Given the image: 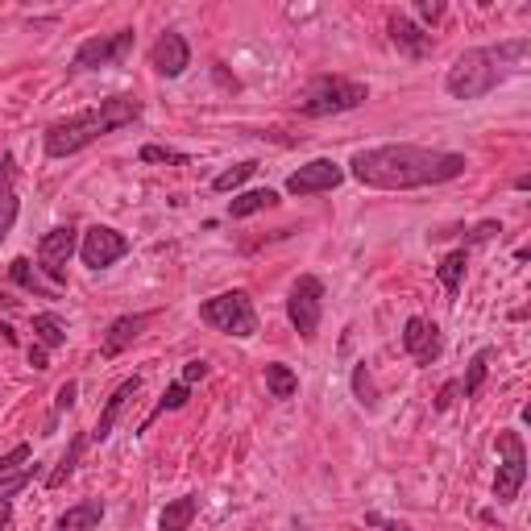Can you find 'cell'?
Here are the masks:
<instances>
[{"label":"cell","instance_id":"5bb4252c","mask_svg":"<svg viewBox=\"0 0 531 531\" xmlns=\"http://www.w3.org/2000/svg\"><path fill=\"white\" fill-rule=\"evenodd\" d=\"M150 320H154L150 312H137V316H117L113 324H108V337H104L100 353H104V357H117L121 349H129V345H133L137 337H142Z\"/></svg>","mask_w":531,"mask_h":531},{"label":"cell","instance_id":"8d00e7d4","mask_svg":"<svg viewBox=\"0 0 531 531\" xmlns=\"http://www.w3.org/2000/svg\"><path fill=\"white\" fill-rule=\"evenodd\" d=\"M208 374V361H187V366H183V382L191 386V382H200Z\"/></svg>","mask_w":531,"mask_h":531},{"label":"cell","instance_id":"d6986e66","mask_svg":"<svg viewBox=\"0 0 531 531\" xmlns=\"http://www.w3.org/2000/svg\"><path fill=\"white\" fill-rule=\"evenodd\" d=\"M195 507H200V502H195L191 494H187V498H175V502H166L162 515H158V527H162V531H187L191 519H195Z\"/></svg>","mask_w":531,"mask_h":531},{"label":"cell","instance_id":"60d3db41","mask_svg":"<svg viewBox=\"0 0 531 531\" xmlns=\"http://www.w3.org/2000/svg\"><path fill=\"white\" fill-rule=\"evenodd\" d=\"M0 307H5V312H13V307H17V299H9L5 291H0Z\"/></svg>","mask_w":531,"mask_h":531},{"label":"cell","instance_id":"8fae6325","mask_svg":"<svg viewBox=\"0 0 531 531\" xmlns=\"http://www.w3.org/2000/svg\"><path fill=\"white\" fill-rule=\"evenodd\" d=\"M341 183H345V166L332 162V158H316V162L299 166V171L287 179V191L291 195H320V191H332Z\"/></svg>","mask_w":531,"mask_h":531},{"label":"cell","instance_id":"52a82bcc","mask_svg":"<svg viewBox=\"0 0 531 531\" xmlns=\"http://www.w3.org/2000/svg\"><path fill=\"white\" fill-rule=\"evenodd\" d=\"M320 312H324V283H320L316 274H299L291 295H287V316H291V324H295V332H299L303 341L316 337Z\"/></svg>","mask_w":531,"mask_h":531},{"label":"cell","instance_id":"d4e9b609","mask_svg":"<svg viewBox=\"0 0 531 531\" xmlns=\"http://www.w3.org/2000/svg\"><path fill=\"white\" fill-rule=\"evenodd\" d=\"M9 274H13V283H17V287L34 291V295H50V287H42V278H38V266H34L30 258H13Z\"/></svg>","mask_w":531,"mask_h":531},{"label":"cell","instance_id":"30bf717a","mask_svg":"<svg viewBox=\"0 0 531 531\" xmlns=\"http://www.w3.org/2000/svg\"><path fill=\"white\" fill-rule=\"evenodd\" d=\"M71 254H75V229L71 225L50 229L38 241V266L46 270L50 283H67V262H71Z\"/></svg>","mask_w":531,"mask_h":531},{"label":"cell","instance_id":"ab89813d","mask_svg":"<svg viewBox=\"0 0 531 531\" xmlns=\"http://www.w3.org/2000/svg\"><path fill=\"white\" fill-rule=\"evenodd\" d=\"M370 523L382 527V531H411V527H403V523H386V519H378V515H370Z\"/></svg>","mask_w":531,"mask_h":531},{"label":"cell","instance_id":"ba28073f","mask_svg":"<svg viewBox=\"0 0 531 531\" xmlns=\"http://www.w3.org/2000/svg\"><path fill=\"white\" fill-rule=\"evenodd\" d=\"M129 46H133V30H117V34L88 38V42H83V46L75 50L71 71H100V67H117V63H125Z\"/></svg>","mask_w":531,"mask_h":531},{"label":"cell","instance_id":"3957f363","mask_svg":"<svg viewBox=\"0 0 531 531\" xmlns=\"http://www.w3.org/2000/svg\"><path fill=\"white\" fill-rule=\"evenodd\" d=\"M137 117H142V100H137V96H108L96 108H83V113H75L67 121H54L46 129V154L50 158H71L83 146L100 142L104 133H113L121 125H133Z\"/></svg>","mask_w":531,"mask_h":531},{"label":"cell","instance_id":"7402d4cb","mask_svg":"<svg viewBox=\"0 0 531 531\" xmlns=\"http://www.w3.org/2000/svg\"><path fill=\"white\" fill-rule=\"evenodd\" d=\"M266 390H270L274 399H291L295 390H299L295 370H291V366H278V361H270V366H266Z\"/></svg>","mask_w":531,"mask_h":531},{"label":"cell","instance_id":"7a4b0ae2","mask_svg":"<svg viewBox=\"0 0 531 531\" xmlns=\"http://www.w3.org/2000/svg\"><path fill=\"white\" fill-rule=\"evenodd\" d=\"M527 54H531L527 38H511V42L486 46V50H465L461 59L449 67L444 88H449L453 100H478V96L494 92L507 75L527 71Z\"/></svg>","mask_w":531,"mask_h":531},{"label":"cell","instance_id":"b9f144b4","mask_svg":"<svg viewBox=\"0 0 531 531\" xmlns=\"http://www.w3.org/2000/svg\"><path fill=\"white\" fill-rule=\"evenodd\" d=\"M254 531H258V527H254Z\"/></svg>","mask_w":531,"mask_h":531},{"label":"cell","instance_id":"484cf974","mask_svg":"<svg viewBox=\"0 0 531 531\" xmlns=\"http://www.w3.org/2000/svg\"><path fill=\"white\" fill-rule=\"evenodd\" d=\"M83 444H88V436H75V440H71V449L63 453L59 469H54V473H50V478H46V486H50V490H54V486H63V482L71 478V473H75V461L83 457Z\"/></svg>","mask_w":531,"mask_h":531},{"label":"cell","instance_id":"4316f807","mask_svg":"<svg viewBox=\"0 0 531 531\" xmlns=\"http://www.w3.org/2000/svg\"><path fill=\"white\" fill-rule=\"evenodd\" d=\"M34 473H38V465H21L17 473H5V478H0V502H9V498H17L25 486L34 482Z\"/></svg>","mask_w":531,"mask_h":531},{"label":"cell","instance_id":"e0dca14e","mask_svg":"<svg viewBox=\"0 0 531 531\" xmlns=\"http://www.w3.org/2000/svg\"><path fill=\"white\" fill-rule=\"evenodd\" d=\"M17 220V162L13 154H0V237L13 229Z\"/></svg>","mask_w":531,"mask_h":531},{"label":"cell","instance_id":"9a60e30c","mask_svg":"<svg viewBox=\"0 0 531 531\" xmlns=\"http://www.w3.org/2000/svg\"><path fill=\"white\" fill-rule=\"evenodd\" d=\"M390 42H395L407 59H428L432 54V34L428 30H419L415 21H407V17H390Z\"/></svg>","mask_w":531,"mask_h":531},{"label":"cell","instance_id":"4dcf8cb0","mask_svg":"<svg viewBox=\"0 0 531 531\" xmlns=\"http://www.w3.org/2000/svg\"><path fill=\"white\" fill-rule=\"evenodd\" d=\"M142 162H175V166H187V154L166 150V146H142Z\"/></svg>","mask_w":531,"mask_h":531},{"label":"cell","instance_id":"d590c367","mask_svg":"<svg viewBox=\"0 0 531 531\" xmlns=\"http://www.w3.org/2000/svg\"><path fill=\"white\" fill-rule=\"evenodd\" d=\"M457 395H461V382H449V386H444V390H440V399H436V411H449Z\"/></svg>","mask_w":531,"mask_h":531},{"label":"cell","instance_id":"44dd1931","mask_svg":"<svg viewBox=\"0 0 531 531\" xmlns=\"http://www.w3.org/2000/svg\"><path fill=\"white\" fill-rule=\"evenodd\" d=\"M34 332H38V345H42V349L67 345V324L54 316V312H38V316H34Z\"/></svg>","mask_w":531,"mask_h":531},{"label":"cell","instance_id":"603a6c76","mask_svg":"<svg viewBox=\"0 0 531 531\" xmlns=\"http://www.w3.org/2000/svg\"><path fill=\"white\" fill-rule=\"evenodd\" d=\"M465 266H469V249H453V254L440 262V283H444V291H449V295H457L461 278H465Z\"/></svg>","mask_w":531,"mask_h":531},{"label":"cell","instance_id":"f1b7e54d","mask_svg":"<svg viewBox=\"0 0 531 531\" xmlns=\"http://www.w3.org/2000/svg\"><path fill=\"white\" fill-rule=\"evenodd\" d=\"M183 403H187V382H175V386H171V390H166V395H162V403H158V407L150 411V419H146V424H142V432H146V428L154 424L158 415H166V411H179Z\"/></svg>","mask_w":531,"mask_h":531},{"label":"cell","instance_id":"5b68a950","mask_svg":"<svg viewBox=\"0 0 531 531\" xmlns=\"http://www.w3.org/2000/svg\"><path fill=\"white\" fill-rule=\"evenodd\" d=\"M204 324H212L216 332H229V337H254L258 332V312L254 303H249L245 291H225L200 307Z\"/></svg>","mask_w":531,"mask_h":531},{"label":"cell","instance_id":"9c48e42d","mask_svg":"<svg viewBox=\"0 0 531 531\" xmlns=\"http://www.w3.org/2000/svg\"><path fill=\"white\" fill-rule=\"evenodd\" d=\"M129 254V237L117 233V229H108V225H96L83 233V245H79V258L83 266H92V270H104V266H113L117 258Z\"/></svg>","mask_w":531,"mask_h":531},{"label":"cell","instance_id":"6da1fadb","mask_svg":"<svg viewBox=\"0 0 531 531\" xmlns=\"http://www.w3.org/2000/svg\"><path fill=\"white\" fill-rule=\"evenodd\" d=\"M465 154L424 150V146H374L357 150L349 171L357 183L378 191H411V187H440L465 175Z\"/></svg>","mask_w":531,"mask_h":531},{"label":"cell","instance_id":"836d02e7","mask_svg":"<svg viewBox=\"0 0 531 531\" xmlns=\"http://www.w3.org/2000/svg\"><path fill=\"white\" fill-rule=\"evenodd\" d=\"M415 13L424 17V21H432V25H436V21L444 17V5H436V0H419V5H415Z\"/></svg>","mask_w":531,"mask_h":531},{"label":"cell","instance_id":"ffe728a7","mask_svg":"<svg viewBox=\"0 0 531 531\" xmlns=\"http://www.w3.org/2000/svg\"><path fill=\"white\" fill-rule=\"evenodd\" d=\"M278 204V195L270 191V187H254V191H245V195H237V200H229V216H254V212H266V208H274Z\"/></svg>","mask_w":531,"mask_h":531},{"label":"cell","instance_id":"4fadbf2b","mask_svg":"<svg viewBox=\"0 0 531 531\" xmlns=\"http://www.w3.org/2000/svg\"><path fill=\"white\" fill-rule=\"evenodd\" d=\"M403 349L419 361V366H432V361L440 357V328L436 324H428V320H419V316H411L407 320V328H403Z\"/></svg>","mask_w":531,"mask_h":531},{"label":"cell","instance_id":"ac0fdd59","mask_svg":"<svg viewBox=\"0 0 531 531\" xmlns=\"http://www.w3.org/2000/svg\"><path fill=\"white\" fill-rule=\"evenodd\" d=\"M100 519H104V502L100 498H83V502H75V507H67L59 515L54 531H92Z\"/></svg>","mask_w":531,"mask_h":531},{"label":"cell","instance_id":"f546056e","mask_svg":"<svg viewBox=\"0 0 531 531\" xmlns=\"http://www.w3.org/2000/svg\"><path fill=\"white\" fill-rule=\"evenodd\" d=\"M353 390H357V399L366 403V407L378 403V399H374V382H370V370H366V366H357V370H353Z\"/></svg>","mask_w":531,"mask_h":531},{"label":"cell","instance_id":"e575fe53","mask_svg":"<svg viewBox=\"0 0 531 531\" xmlns=\"http://www.w3.org/2000/svg\"><path fill=\"white\" fill-rule=\"evenodd\" d=\"M71 403H75V382H63L59 395H54V411H67Z\"/></svg>","mask_w":531,"mask_h":531},{"label":"cell","instance_id":"74e56055","mask_svg":"<svg viewBox=\"0 0 531 531\" xmlns=\"http://www.w3.org/2000/svg\"><path fill=\"white\" fill-rule=\"evenodd\" d=\"M13 527V507L9 502H0V531H9Z\"/></svg>","mask_w":531,"mask_h":531},{"label":"cell","instance_id":"cb8c5ba5","mask_svg":"<svg viewBox=\"0 0 531 531\" xmlns=\"http://www.w3.org/2000/svg\"><path fill=\"white\" fill-rule=\"evenodd\" d=\"M490 357H494V349H478L473 353V361H469V374H465V382H461V390H465V399H473L482 390V382H486V374H490Z\"/></svg>","mask_w":531,"mask_h":531},{"label":"cell","instance_id":"2e32d148","mask_svg":"<svg viewBox=\"0 0 531 531\" xmlns=\"http://www.w3.org/2000/svg\"><path fill=\"white\" fill-rule=\"evenodd\" d=\"M137 390H142V378H125L117 390H113V399H108L104 403V411H100V419H96V428H92V440H108V436H113V424H117V419H121V411H125V403L137 395Z\"/></svg>","mask_w":531,"mask_h":531},{"label":"cell","instance_id":"83f0119b","mask_svg":"<svg viewBox=\"0 0 531 531\" xmlns=\"http://www.w3.org/2000/svg\"><path fill=\"white\" fill-rule=\"evenodd\" d=\"M258 171V162H237V166H229V171H220L216 179H212V187L220 191V195H225V191H233V187H241L249 175H254Z\"/></svg>","mask_w":531,"mask_h":531},{"label":"cell","instance_id":"277c9868","mask_svg":"<svg viewBox=\"0 0 531 531\" xmlns=\"http://www.w3.org/2000/svg\"><path fill=\"white\" fill-rule=\"evenodd\" d=\"M370 88L345 75H316L307 88L299 92V113L303 117H332V113H349V108L366 104Z\"/></svg>","mask_w":531,"mask_h":531},{"label":"cell","instance_id":"d6a6232c","mask_svg":"<svg viewBox=\"0 0 531 531\" xmlns=\"http://www.w3.org/2000/svg\"><path fill=\"white\" fill-rule=\"evenodd\" d=\"M502 233V225H494V220H482V225L478 229H473L469 233V245H482V241H494Z\"/></svg>","mask_w":531,"mask_h":531},{"label":"cell","instance_id":"8992f818","mask_svg":"<svg viewBox=\"0 0 531 531\" xmlns=\"http://www.w3.org/2000/svg\"><path fill=\"white\" fill-rule=\"evenodd\" d=\"M498 473H494V498L498 502H515L519 490H523V478H527V449H523V436L515 428L498 432Z\"/></svg>","mask_w":531,"mask_h":531},{"label":"cell","instance_id":"f35d334b","mask_svg":"<svg viewBox=\"0 0 531 531\" xmlns=\"http://www.w3.org/2000/svg\"><path fill=\"white\" fill-rule=\"evenodd\" d=\"M30 361H34V370H46V349L34 345V349H30Z\"/></svg>","mask_w":531,"mask_h":531},{"label":"cell","instance_id":"1f68e13d","mask_svg":"<svg viewBox=\"0 0 531 531\" xmlns=\"http://www.w3.org/2000/svg\"><path fill=\"white\" fill-rule=\"evenodd\" d=\"M25 461H30V444H17L13 453H5V457H0V478H5V473H17Z\"/></svg>","mask_w":531,"mask_h":531},{"label":"cell","instance_id":"7c38bea8","mask_svg":"<svg viewBox=\"0 0 531 531\" xmlns=\"http://www.w3.org/2000/svg\"><path fill=\"white\" fill-rule=\"evenodd\" d=\"M187 63H191V50H187L183 34H175V30H166V34L154 42V50H150V67H154L158 75H166V79L183 75Z\"/></svg>","mask_w":531,"mask_h":531}]
</instances>
